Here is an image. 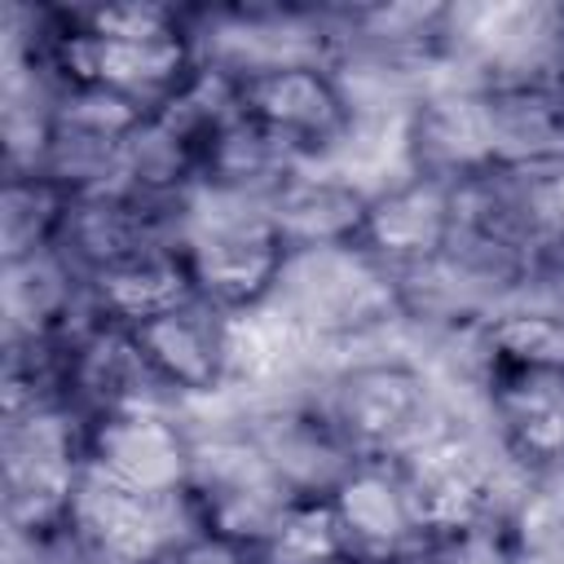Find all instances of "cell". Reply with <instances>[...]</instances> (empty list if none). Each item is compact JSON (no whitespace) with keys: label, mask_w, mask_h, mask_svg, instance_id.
I'll return each instance as SVG.
<instances>
[{"label":"cell","mask_w":564,"mask_h":564,"mask_svg":"<svg viewBox=\"0 0 564 564\" xmlns=\"http://www.w3.org/2000/svg\"><path fill=\"white\" fill-rule=\"evenodd\" d=\"M300 167L260 123L242 115V106L203 137L198 150V189L203 194H225V198H247V203H269L273 189Z\"/></svg>","instance_id":"d6986e66"},{"label":"cell","mask_w":564,"mask_h":564,"mask_svg":"<svg viewBox=\"0 0 564 564\" xmlns=\"http://www.w3.org/2000/svg\"><path fill=\"white\" fill-rule=\"evenodd\" d=\"M494 163H564V70L476 84Z\"/></svg>","instance_id":"2e32d148"},{"label":"cell","mask_w":564,"mask_h":564,"mask_svg":"<svg viewBox=\"0 0 564 564\" xmlns=\"http://www.w3.org/2000/svg\"><path fill=\"white\" fill-rule=\"evenodd\" d=\"M370 216V185L322 167L300 163L269 198V220L286 251H330V247H361Z\"/></svg>","instance_id":"4fadbf2b"},{"label":"cell","mask_w":564,"mask_h":564,"mask_svg":"<svg viewBox=\"0 0 564 564\" xmlns=\"http://www.w3.org/2000/svg\"><path fill=\"white\" fill-rule=\"evenodd\" d=\"M70 516L110 564H154L176 538L194 529L181 498H145L93 471H84Z\"/></svg>","instance_id":"9a60e30c"},{"label":"cell","mask_w":564,"mask_h":564,"mask_svg":"<svg viewBox=\"0 0 564 564\" xmlns=\"http://www.w3.org/2000/svg\"><path fill=\"white\" fill-rule=\"evenodd\" d=\"M401 163H405V172L454 181V185L494 163L476 84H463L449 75V79H436L432 88H423L405 106Z\"/></svg>","instance_id":"30bf717a"},{"label":"cell","mask_w":564,"mask_h":564,"mask_svg":"<svg viewBox=\"0 0 564 564\" xmlns=\"http://www.w3.org/2000/svg\"><path fill=\"white\" fill-rule=\"evenodd\" d=\"M0 291L9 335H75L97 317L93 282L57 247L0 264Z\"/></svg>","instance_id":"ac0fdd59"},{"label":"cell","mask_w":564,"mask_h":564,"mask_svg":"<svg viewBox=\"0 0 564 564\" xmlns=\"http://www.w3.org/2000/svg\"><path fill=\"white\" fill-rule=\"evenodd\" d=\"M70 194L40 172H0V264L57 247Z\"/></svg>","instance_id":"44dd1931"},{"label":"cell","mask_w":564,"mask_h":564,"mask_svg":"<svg viewBox=\"0 0 564 564\" xmlns=\"http://www.w3.org/2000/svg\"><path fill=\"white\" fill-rule=\"evenodd\" d=\"M189 300H198V282H194L181 247L137 256V260L93 278L97 317L119 322V326H145V322H154V317H163Z\"/></svg>","instance_id":"ffe728a7"},{"label":"cell","mask_w":564,"mask_h":564,"mask_svg":"<svg viewBox=\"0 0 564 564\" xmlns=\"http://www.w3.org/2000/svg\"><path fill=\"white\" fill-rule=\"evenodd\" d=\"M352 546L330 498H291L260 546L264 564H344Z\"/></svg>","instance_id":"7402d4cb"},{"label":"cell","mask_w":564,"mask_h":564,"mask_svg":"<svg viewBox=\"0 0 564 564\" xmlns=\"http://www.w3.org/2000/svg\"><path fill=\"white\" fill-rule=\"evenodd\" d=\"M66 405L79 419L137 410V405H176L154 379L132 326L93 317L66 339ZM185 410V405H176Z\"/></svg>","instance_id":"8fae6325"},{"label":"cell","mask_w":564,"mask_h":564,"mask_svg":"<svg viewBox=\"0 0 564 564\" xmlns=\"http://www.w3.org/2000/svg\"><path fill=\"white\" fill-rule=\"evenodd\" d=\"M335 516L348 533L352 555H410L423 546V529L405 489V476L392 458H361L339 489L330 494Z\"/></svg>","instance_id":"e0dca14e"},{"label":"cell","mask_w":564,"mask_h":564,"mask_svg":"<svg viewBox=\"0 0 564 564\" xmlns=\"http://www.w3.org/2000/svg\"><path fill=\"white\" fill-rule=\"evenodd\" d=\"M181 502L194 529L260 551L291 494L278 485L264 454L229 410H203L194 414V458Z\"/></svg>","instance_id":"3957f363"},{"label":"cell","mask_w":564,"mask_h":564,"mask_svg":"<svg viewBox=\"0 0 564 564\" xmlns=\"http://www.w3.org/2000/svg\"><path fill=\"white\" fill-rule=\"evenodd\" d=\"M238 106L295 163H330L352 128V97L330 62H273L238 75Z\"/></svg>","instance_id":"8992f818"},{"label":"cell","mask_w":564,"mask_h":564,"mask_svg":"<svg viewBox=\"0 0 564 564\" xmlns=\"http://www.w3.org/2000/svg\"><path fill=\"white\" fill-rule=\"evenodd\" d=\"M154 564H260V551H251V546H242L234 538L207 533V529H189Z\"/></svg>","instance_id":"cb8c5ba5"},{"label":"cell","mask_w":564,"mask_h":564,"mask_svg":"<svg viewBox=\"0 0 564 564\" xmlns=\"http://www.w3.org/2000/svg\"><path fill=\"white\" fill-rule=\"evenodd\" d=\"M154 379L163 392L185 405L189 414L216 410L229 397V313L207 304L203 295L145 322L132 326Z\"/></svg>","instance_id":"9c48e42d"},{"label":"cell","mask_w":564,"mask_h":564,"mask_svg":"<svg viewBox=\"0 0 564 564\" xmlns=\"http://www.w3.org/2000/svg\"><path fill=\"white\" fill-rule=\"evenodd\" d=\"M273 304L330 357L401 344V282L366 247L291 251Z\"/></svg>","instance_id":"7a4b0ae2"},{"label":"cell","mask_w":564,"mask_h":564,"mask_svg":"<svg viewBox=\"0 0 564 564\" xmlns=\"http://www.w3.org/2000/svg\"><path fill=\"white\" fill-rule=\"evenodd\" d=\"M216 410H229L247 427V436L256 441L269 471L291 498H330L339 480L361 463L313 388L216 405Z\"/></svg>","instance_id":"52a82bcc"},{"label":"cell","mask_w":564,"mask_h":564,"mask_svg":"<svg viewBox=\"0 0 564 564\" xmlns=\"http://www.w3.org/2000/svg\"><path fill=\"white\" fill-rule=\"evenodd\" d=\"M84 480V419L40 410L0 419V511L4 542H26L62 524Z\"/></svg>","instance_id":"5b68a950"},{"label":"cell","mask_w":564,"mask_h":564,"mask_svg":"<svg viewBox=\"0 0 564 564\" xmlns=\"http://www.w3.org/2000/svg\"><path fill=\"white\" fill-rule=\"evenodd\" d=\"M454 234V181L397 172L370 189L361 247L397 278L441 260Z\"/></svg>","instance_id":"7c38bea8"},{"label":"cell","mask_w":564,"mask_h":564,"mask_svg":"<svg viewBox=\"0 0 564 564\" xmlns=\"http://www.w3.org/2000/svg\"><path fill=\"white\" fill-rule=\"evenodd\" d=\"M498 454L524 476L564 471V375L498 379L476 392Z\"/></svg>","instance_id":"5bb4252c"},{"label":"cell","mask_w":564,"mask_h":564,"mask_svg":"<svg viewBox=\"0 0 564 564\" xmlns=\"http://www.w3.org/2000/svg\"><path fill=\"white\" fill-rule=\"evenodd\" d=\"M70 9L93 35H189V4L172 0H70Z\"/></svg>","instance_id":"603a6c76"},{"label":"cell","mask_w":564,"mask_h":564,"mask_svg":"<svg viewBox=\"0 0 564 564\" xmlns=\"http://www.w3.org/2000/svg\"><path fill=\"white\" fill-rule=\"evenodd\" d=\"M181 251L189 260L198 295L220 313H251L269 304L291 256L269 220V203L203 189L189 203Z\"/></svg>","instance_id":"277c9868"},{"label":"cell","mask_w":564,"mask_h":564,"mask_svg":"<svg viewBox=\"0 0 564 564\" xmlns=\"http://www.w3.org/2000/svg\"><path fill=\"white\" fill-rule=\"evenodd\" d=\"M313 392L357 458H401L454 401L432 366L401 344L330 357Z\"/></svg>","instance_id":"6da1fadb"},{"label":"cell","mask_w":564,"mask_h":564,"mask_svg":"<svg viewBox=\"0 0 564 564\" xmlns=\"http://www.w3.org/2000/svg\"><path fill=\"white\" fill-rule=\"evenodd\" d=\"M194 458V414L176 405H137L84 419V471L145 494L181 498Z\"/></svg>","instance_id":"ba28073f"}]
</instances>
